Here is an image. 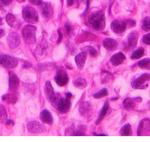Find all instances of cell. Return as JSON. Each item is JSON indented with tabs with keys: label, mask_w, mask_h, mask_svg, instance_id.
Wrapping results in <instances>:
<instances>
[{
	"label": "cell",
	"mask_w": 150,
	"mask_h": 142,
	"mask_svg": "<svg viewBox=\"0 0 150 142\" xmlns=\"http://www.w3.org/2000/svg\"><path fill=\"white\" fill-rule=\"evenodd\" d=\"M88 23L96 30H102L105 27V17L102 12H94L88 17Z\"/></svg>",
	"instance_id": "obj_1"
},
{
	"label": "cell",
	"mask_w": 150,
	"mask_h": 142,
	"mask_svg": "<svg viewBox=\"0 0 150 142\" xmlns=\"http://www.w3.org/2000/svg\"><path fill=\"white\" fill-rule=\"evenodd\" d=\"M35 32L36 27L33 25H27L23 29L22 36L27 44H33L36 41Z\"/></svg>",
	"instance_id": "obj_2"
},
{
	"label": "cell",
	"mask_w": 150,
	"mask_h": 142,
	"mask_svg": "<svg viewBox=\"0 0 150 142\" xmlns=\"http://www.w3.org/2000/svg\"><path fill=\"white\" fill-rule=\"evenodd\" d=\"M23 18L27 22L34 24L38 20V15L35 10L32 7H26L22 11Z\"/></svg>",
	"instance_id": "obj_3"
},
{
	"label": "cell",
	"mask_w": 150,
	"mask_h": 142,
	"mask_svg": "<svg viewBox=\"0 0 150 142\" xmlns=\"http://www.w3.org/2000/svg\"><path fill=\"white\" fill-rule=\"evenodd\" d=\"M150 80V74L145 73L132 81V86L135 89H144L147 87V82Z\"/></svg>",
	"instance_id": "obj_4"
},
{
	"label": "cell",
	"mask_w": 150,
	"mask_h": 142,
	"mask_svg": "<svg viewBox=\"0 0 150 142\" xmlns=\"http://www.w3.org/2000/svg\"><path fill=\"white\" fill-rule=\"evenodd\" d=\"M18 65V60L9 55H0V66L7 69H13Z\"/></svg>",
	"instance_id": "obj_5"
},
{
	"label": "cell",
	"mask_w": 150,
	"mask_h": 142,
	"mask_svg": "<svg viewBox=\"0 0 150 142\" xmlns=\"http://www.w3.org/2000/svg\"><path fill=\"white\" fill-rule=\"evenodd\" d=\"M27 130L32 134H41L46 131V128L43 124H40L38 121H32L27 124Z\"/></svg>",
	"instance_id": "obj_6"
},
{
	"label": "cell",
	"mask_w": 150,
	"mask_h": 142,
	"mask_svg": "<svg viewBox=\"0 0 150 142\" xmlns=\"http://www.w3.org/2000/svg\"><path fill=\"white\" fill-rule=\"evenodd\" d=\"M71 97V93H67V94H66V99L61 98V99L59 100V102H57L55 108H57L60 113L68 112V111L70 109Z\"/></svg>",
	"instance_id": "obj_7"
},
{
	"label": "cell",
	"mask_w": 150,
	"mask_h": 142,
	"mask_svg": "<svg viewBox=\"0 0 150 142\" xmlns=\"http://www.w3.org/2000/svg\"><path fill=\"white\" fill-rule=\"evenodd\" d=\"M138 136H150V119H144L138 126Z\"/></svg>",
	"instance_id": "obj_8"
},
{
	"label": "cell",
	"mask_w": 150,
	"mask_h": 142,
	"mask_svg": "<svg viewBox=\"0 0 150 142\" xmlns=\"http://www.w3.org/2000/svg\"><path fill=\"white\" fill-rule=\"evenodd\" d=\"M7 40H8V46L11 48L15 49L19 46L20 42H21V38H20V36H18V33H12L8 36Z\"/></svg>",
	"instance_id": "obj_9"
},
{
	"label": "cell",
	"mask_w": 150,
	"mask_h": 142,
	"mask_svg": "<svg viewBox=\"0 0 150 142\" xmlns=\"http://www.w3.org/2000/svg\"><path fill=\"white\" fill-rule=\"evenodd\" d=\"M79 111H80V114H81L82 116L85 117V118L91 117L92 115V113H93L91 106L87 102H84L80 104V108H79Z\"/></svg>",
	"instance_id": "obj_10"
},
{
	"label": "cell",
	"mask_w": 150,
	"mask_h": 142,
	"mask_svg": "<svg viewBox=\"0 0 150 142\" xmlns=\"http://www.w3.org/2000/svg\"><path fill=\"white\" fill-rule=\"evenodd\" d=\"M127 25L124 21L119 20H114L111 23V29L115 33H122L125 31Z\"/></svg>",
	"instance_id": "obj_11"
},
{
	"label": "cell",
	"mask_w": 150,
	"mask_h": 142,
	"mask_svg": "<svg viewBox=\"0 0 150 142\" xmlns=\"http://www.w3.org/2000/svg\"><path fill=\"white\" fill-rule=\"evenodd\" d=\"M41 12L44 18H51L54 13L53 8L51 4L48 2H44L41 5Z\"/></svg>",
	"instance_id": "obj_12"
},
{
	"label": "cell",
	"mask_w": 150,
	"mask_h": 142,
	"mask_svg": "<svg viewBox=\"0 0 150 142\" xmlns=\"http://www.w3.org/2000/svg\"><path fill=\"white\" fill-rule=\"evenodd\" d=\"M55 81L56 83L60 86H64L68 83L69 77H68V75L66 73V72H64V70L60 69L57 72V76L55 77Z\"/></svg>",
	"instance_id": "obj_13"
},
{
	"label": "cell",
	"mask_w": 150,
	"mask_h": 142,
	"mask_svg": "<svg viewBox=\"0 0 150 142\" xmlns=\"http://www.w3.org/2000/svg\"><path fill=\"white\" fill-rule=\"evenodd\" d=\"M138 40V33L137 31H132L129 33L127 38V49L132 50L136 46Z\"/></svg>",
	"instance_id": "obj_14"
},
{
	"label": "cell",
	"mask_w": 150,
	"mask_h": 142,
	"mask_svg": "<svg viewBox=\"0 0 150 142\" xmlns=\"http://www.w3.org/2000/svg\"><path fill=\"white\" fill-rule=\"evenodd\" d=\"M86 58H87V53L86 52H82L79 53L76 57H75V62L77 64L79 69H83L84 67L85 63H86Z\"/></svg>",
	"instance_id": "obj_15"
},
{
	"label": "cell",
	"mask_w": 150,
	"mask_h": 142,
	"mask_svg": "<svg viewBox=\"0 0 150 142\" xmlns=\"http://www.w3.org/2000/svg\"><path fill=\"white\" fill-rule=\"evenodd\" d=\"M126 59V57L125 55L122 53H118L116 54L113 55L110 58V63H112L113 66H119V65L122 64L125 60Z\"/></svg>",
	"instance_id": "obj_16"
},
{
	"label": "cell",
	"mask_w": 150,
	"mask_h": 142,
	"mask_svg": "<svg viewBox=\"0 0 150 142\" xmlns=\"http://www.w3.org/2000/svg\"><path fill=\"white\" fill-rule=\"evenodd\" d=\"M19 85V80L18 77L13 73L10 74L9 77V88L11 91H15Z\"/></svg>",
	"instance_id": "obj_17"
},
{
	"label": "cell",
	"mask_w": 150,
	"mask_h": 142,
	"mask_svg": "<svg viewBox=\"0 0 150 142\" xmlns=\"http://www.w3.org/2000/svg\"><path fill=\"white\" fill-rule=\"evenodd\" d=\"M6 21L11 27H13V28H18L20 26V21L16 18L15 16L11 13H8L7 15Z\"/></svg>",
	"instance_id": "obj_18"
},
{
	"label": "cell",
	"mask_w": 150,
	"mask_h": 142,
	"mask_svg": "<svg viewBox=\"0 0 150 142\" xmlns=\"http://www.w3.org/2000/svg\"><path fill=\"white\" fill-rule=\"evenodd\" d=\"M40 118L43 122L47 123L48 124H52L53 122V118L52 114L47 110H44L40 114Z\"/></svg>",
	"instance_id": "obj_19"
},
{
	"label": "cell",
	"mask_w": 150,
	"mask_h": 142,
	"mask_svg": "<svg viewBox=\"0 0 150 142\" xmlns=\"http://www.w3.org/2000/svg\"><path fill=\"white\" fill-rule=\"evenodd\" d=\"M103 45L105 48L108 50L112 51L116 49L117 46V42L112 38H106L103 42Z\"/></svg>",
	"instance_id": "obj_20"
},
{
	"label": "cell",
	"mask_w": 150,
	"mask_h": 142,
	"mask_svg": "<svg viewBox=\"0 0 150 142\" xmlns=\"http://www.w3.org/2000/svg\"><path fill=\"white\" fill-rule=\"evenodd\" d=\"M108 109H109V102H108V101L107 100V101H105V104H104V105H103V108H102V111H101L100 115H99V118H98L97 121H96V124H99V123L102 121V120L105 118V116H106L107 113H108Z\"/></svg>",
	"instance_id": "obj_21"
},
{
	"label": "cell",
	"mask_w": 150,
	"mask_h": 142,
	"mask_svg": "<svg viewBox=\"0 0 150 142\" xmlns=\"http://www.w3.org/2000/svg\"><path fill=\"white\" fill-rule=\"evenodd\" d=\"M138 66L142 69L150 70V59L144 58L138 62Z\"/></svg>",
	"instance_id": "obj_22"
},
{
	"label": "cell",
	"mask_w": 150,
	"mask_h": 142,
	"mask_svg": "<svg viewBox=\"0 0 150 142\" xmlns=\"http://www.w3.org/2000/svg\"><path fill=\"white\" fill-rule=\"evenodd\" d=\"M45 93L47 94V97L48 98V99L52 96L53 94H54V90H53L52 85L51 82H47L45 85Z\"/></svg>",
	"instance_id": "obj_23"
},
{
	"label": "cell",
	"mask_w": 150,
	"mask_h": 142,
	"mask_svg": "<svg viewBox=\"0 0 150 142\" xmlns=\"http://www.w3.org/2000/svg\"><path fill=\"white\" fill-rule=\"evenodd\" d=\"M144 50L143 48H139L138 50H135V51L132 53V55H131V59L132 60H137V59H139L144 55Z\"/></svg>",
	"instance_id": "obj_24"
},
{
	"label": "cell",
	"mask_w": 150,
	"mask_h": 142,
	"mask_svg": "<svg viewBox=\"0 0 150 142\" xmlns=\"http://www.w3.org/2000/svg\"><path fill=\"white\" fill-rule=\"evenodd\" d=\"M121 134L122 136H132V131L130 124H126L121 129Z\"/></svg>",
	"instance_id": "obj_25"
},
{
	"label": "cell",
	"mask_w": 150,
	"mask_h": 142,
	"mask_svg": "<svg viewBox=\"0 0 150 142\" xmlns=\"http://www.w3.org/2000/svg\"><path fill=\"white\" fill-rule=\"evenodd\" d=\"M123 105L124 108L126 110H131L135 108V103H134V102L132 99H129V98H127V99H125V101L123 102Z\"/></svg>",
	"instance_id": "obj_26"
},
{
	"label": "cell",
	"mask_w": 150,
	"mask_h": 142,
	"mask_svg": "<svg viewBox=\"0 0 150 142\" xmlns=\"http://www.w3.org/2000/svg\"><path fill=\"white\" fill-rule=\"evenodd\" d=\"M141 28L144 31H149L150 30V17L147 16L144 18L142 21V25Z\"/></svg>",
	"instance_id": "obj_27"
},
{
	"label": "cell",
	"mask_w": 150,
	"mask_h": 142,
	"mask_svg": "<svg viewBox=\"0 0 150 142\" xmlns=\"http://www.w3.org/2000/svg\"><path fill=\"white\" fill-rule=\"evenodd\" d=\"M74 85L79 88H86L87 84H86V80L83 78H78L74 82Z\"/></svg>",
	"instance_id": "obj_28"
},
{
	"label": "cell",
	"mask_w": 150,
	"mask_h": 142,
	"mask_svg": "<svg viewBox=\"0 0 150 142\" xmlns=\"http://www.w3.org/2000/svg\"><path fill=\"white\" fill-rule=\"evenodd\" d=\"M7 118H8V116H7L6 110L3 105L0 104V122H4L6 121Z\"/></svg>",
	"instance_id": "obj_29"
},
{
	"label": "cell",
	"mask_w": 150,
	"mask_h": 142,
	"mask_svg": "<svg viewBox=\"0 0 150 142\" xmlns=\"http://www.w3.org/2000/svg\"><path fill=\"white\" fill-rule=\"evenodd\" d=\"M108 94V91H107L106 88H103V89H102L101 91H98V92H96V94H93V97L96 98V99H99V98H102V97H104L107 96Z\"/></svg>",
	"instance_id": "obj_30"
},
{
	"label": "cell",
	"mask_w": 150,
	"mask_h": 142,
	"mask_svg": "<svg viewBox=\"0 0 150 142\" xmlns=\"http://www.w3.org/2000/svg\"><path fill=\"white\" fill-rule=\"evenodd\" d=\"M2 99L9 102V103H14L16 101V97L14 96L13 94H6V95L2 97Z\"/></svg>",
	"instance_id": "obj_31"
},
{
	"label": "cell",
	"mask_w": 150,
	"mask_h": 142,
	"mask_svg": "<svg viewBox=\"0 0 150 142\" xmlns=\"http://www.w3.org/2000/svg\"><path fill=\"white\" fill-rule=\"evenodd\" d=\"M86 127L85 125H80L78 126L77 129V131L74 132V135H76V136H84L86 134Z\"/></svg>",
	"instance_id": "obj_32"
},
{
	"label": "cell",
	"mask_w": 150,
	"mask_h": 142,
	"mask_svg": "<svg viewBox=\"0 0 150 142\" xmlns=\"http://www.w3.org/2000/svg\"><path fill=\"white\" fill-rule=\"evenodd\" d=\"M142 41L144 42L145 44L149 45L150 46V33L146 34L143 36L142 38Z\"/></svg>",
	"instance_id": "obj_33"
},
{
	"label": "cell",
	"mask_w": 150,
	"mask_h": 142,
	"mask_svg": "<svg viewBox=\"0 0 150 142\" xmlns=\"http://www.w3.org/2000/svg\"><path fill=\"white\" fill-rule=\"evenodd\" d=\"M88 47L89 53H90V54L92 56H96V55H97L98 53L94 48H93V47H91V46H88Z\"/></svg>",
	"instance_id": "obj_34"
},
{
	"label": "cell",
	"mask_w": 150,
	"mask_h": 142,
	"mask_svg": "<svg viewBox=\"0 0 150 142\" xmlns=\"http://www.w3.org/2000/svg\"><path fill=\"white\" fill-rule=\"evenodd\" d=\"M29 2H30L32 5H41L43 2V0H29Z\"/></svg>",
	"instance_id": "obj_35"
},
{
	"label": "cell",
	"mask_w": 150,
	"mask_h": 142,
	"mask_svg": "<svg viewBox=\"0 0 150 142\" xmlns=\"http://www.w3.org/2000/svg\"><path fill=\"white\" fill-rule=\"evenodd\" d=\"M91 1V0H86V10H85L84 13H83V15H85V14H86V13L88 12V11L89 10V5H90Z\"/></svg>",
	"instance_id": "obj_36"
},
{
	"label": "cell",
	"mask_w": 150,
	"mask_h": 142,
	"mask_svg": "<svg viewBox=\"0 0 150 142\" xmlns=\"http://www.w3.org/2000/svg\"><path fill=\"white\" fill-rule=\"evenodd\" d=\"M0 1L5 5H9L12 2V0H0Z\"/></svg>",
	"instance_id": "obj_37"
},
{
	"label": "cell",
	"mask_w": 150,
	"mask_h": 142,
	"mask_svg": "<svg viewBox=\"0 0 150 142\" xmlns=\"http://www.w3.org/2000/svg\"><path fill=\"white\" fill-rule=\"evenodd\" d=\"M66 32H67L68 34H70L71 30V26L69 25V24H66Z\"/></svg>",
	"instance_id": "obj_38"
},
{
	"label": "cell",
	"mask_w": 150,
	"mask_h": 142,
	"mask_svg": "<svg viewBox=\"0 0 150 142\" xmlns=\"http://www.w3.org/2000/svg\"><path fill=\"white\" fill-rule=\"evenodd\" d=\"M74 3V0H67V4L69 6H71V5H73Z\"/></svg>",
	"instance_id": "obj_39"
},
{
	"label": "cell",
	"mask_w": 150,
	"mask_h": 142,
	"mask_svg": "<svg viewBox=\"0 0 150 142\" xmlns=\"http://www.w3.org/2000/svg\"><path fill=\"white\" fill-rule=\"evenodd\" d=\"M58 33H59V39L57 40V43H60V42L61 41V40H62V34L60 33V31L58 32Z\"/></svg>",
	"instance_id": "obj_40"
},
{
	"label": "cell",
	"mask_w": 150,
	"mask_h": 142,
	"mask_svg": "<svg viewBox=\"0 0 150 142\" xmlns=\"http://www.w3.org/2000/svg\"><path fill=\"white\" fill-rule=\"evenodd\" d=\"M5 35V32L3 30H0V38L3 37V36Z\"/></svg>",
	"instance_id": "obj_41"
},
{
	"label": "cell",
	"mask_w": 150,
	"mask_h": 142,
	"mask_svg": "<svg viewBox=\"0 0 150 142\" xmlns=\"http://www.w3.org/2000/svg\"><path fill=\"white\" fill-rule=\"evenodd\" d=\"M7 124H13V122L12 121H11V120H8V121L6 122Z\"/></svg>",
	"instance_id": "obj_42"
},
{
	"label": "cell",
	"mask_w": 150,
	"mask_h": 142,
	"mask_svg": "<svg viewBox=\"0 0 150 142\" xmlns=\"http://www.w3.org/2000/svg\"><path fill=\"white\" fill-rule=\"evenodd\" d=\"M2 18L0 17V25H2Z\"/></svg>",
	"instance_id": "obj_43"
},
{
	"label": "cell",
	"mask_w": 150,
	"mask_h": 142,
	"mask_svg": "<svg viewBox=\"0 0 150 142\" xmlns=\"http://www.w3.org/2000/svg\"><path fill=\"white\" fill-rule=\"evenodd\" d=\"M2 5H1V4H0V10L2 9Z\"/></svg>",
	"instance_id": "obj_44"
},
{
	"label": "cell",
	"mask_w": 150,
	"mask_h": 142,
	"mask_svg": "<svg viewBox=\"0 0 150 142\" xmlns=\"http://www.w3.org/2000/svg\"><path fill=\"white\" fill-rule=\"evenodd\" d=\"M18 1H19V2H24V0H18Z\"/></svg>",
	"instance_id": "obj_45"
}]
</instances>
